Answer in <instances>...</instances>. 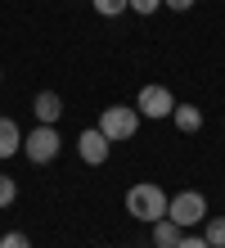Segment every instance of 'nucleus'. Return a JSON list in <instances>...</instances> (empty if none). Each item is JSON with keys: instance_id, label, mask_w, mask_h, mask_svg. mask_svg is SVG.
<instances>
[{"instance_id": "obj_1", "label": "nucleus", "mask_w": 225, "mask_h": 248, "mask_svg": "<svg viewBox=\"0 0 225 248\" xmlns=\"http://www.w3.org/2000/svg\"><path fill=\"white\" fill-rule=\"evenodd\" d=\"M167 199H171V194H167L158 181H140V185L126 189V212H131L140 226H153V221L167 217Z\"/></svg>"}, {"instance_id": "obj_2", "label": "nucleus", "mask_w": 225, "mask_h": 248, "mask_svg": "<svg viewBox=\"0 0 225 248\" xmlns=\"http://www.w3.org/2000/svg\"><path fill=\"white\" fill-rule=\"evenodd\" d=\"M59 149H63V136H59L54 126H45V122H36V126L23 136V154H27V163H32V167L54 163V158H59Z\"/></svg>"}, {"instance_id": "obj_3", "label": "nucleus", "mask_w": 225, "mask_h": 248, "mask_svg": "<svg viewBox=\"0 0 225 248\" xmlns=\"http://www.w3.org/2000/svg\"><path fill=\"white\" fill-rule=\"evenodd\" d=\"M167 217H171L180 230L203 226V221H207V199L198 194V189H180V194H171V199H167Z\"/></svg>"}, {"instance_id": "obj_4", "label": "nucleus", "mask_w": 225, "mask_h": 248, "mask_svg": "<svg viewBox=\"0 0 225 248\" xmlns=\"http://www.w3.org/2000/svg\"><path fill=\"white\" fill-rule=\"evenodd\" d=\"M99 131L113 144L117 140H131L135 131H140V108H135V104H108V108L99 113Z\"/></svg>"}, {"instance_id": "obj_5", "label": "nucleus", "mask_w": 225, "mask_h": 248, "mask_svg": "<svg viewBox=\"0 0 225 248\" xmlns=\"http://www.w3.org/2000/svg\"><path fill=\"white\" fill-rule=\"evenodd\" d=\"M135 108H140V118H171L176 95L167 91V86H140V95H135Z\"/></svg>"}, {"instance_id": "obj_6", "label": "nucleus", "mask_w": 225, "mask_h": 248, "mask_svg": "<svg viewBox=\"0 0 225 248\" xmlns=\"http://www.w3.org/2000/svg\"><path fill=\"white\" fill-rule=\"evenodd\" d=\"M108 149H113V140L104 136L99 126H90V131H81V136H77V154H81L86 167H104V163H108Z\"/></svg>"}, {"instance_id": "obj_7", "label": "nucleus", "mask_w": 225, "mask_h": 248, "mask_svg": "<svg viewBox=\"0 0 225 248\" xmlns=\"http://www.w3.org/2000/svg\"><path fill=\"white\" fill-rule=\"evenodd\" d=\"M32 113H36V122L54 126L59 118H63V99H59V91H36L32 95Z\"/></svg>"}, {"instance_id": "obj_8", "label": "nucleus", "mask_w": 225, "mask_h": 248, "mask_svg": "<svg viewBox=\"0 0 225 248\" xmlns=\"http://www.w3.org/2000/svg\"><path fill=\"white\" fill-rule=\"evenodd\" d=\"M171 122L185 131V136H198V131H203V108L198 104H176L171 108Z\"/></svg>"}, {"instance_id": "obj_9", "label": "nucleus", "mask_w": 225, "mask_h": 248, "mask_svg": "<svg viewBox=\"0 0 225 248\" xmlns=\"http://www.w3.org/2000/svg\"><path fill=\"white\" fill-rule=\"evenodd\" d=\"M14 154H23V131L14 118H0V158H14Z\"/></svg>"}, {"instance_id": "obj_10", "label": "nucleus", "mask_w": 225, "mask_h": 248, "mask_svg": "<svg viewBox=\"0 0 225 248\" xmlns=\"http://www.w3.org/2000/svg\"><path fill=\"white\" fill-rule=\"evenodd\" d=\"M180 235H185V230H180L171 217H162V221H153V248H176L180 244Z\"/></svg>"}, {"instance_id": "obj_11", "label": "nucleus", "mask_w": 225, "mask_h": 248, "mask_svg": "<svg viewBox=\"0 0 225 248\" xmlns=\"http://www.w3.org/2000/svg\"><path fill=\"white\" fill-rule=\"evenodd\" d=\"M203 239L212 248H225V217H207L203 221Z\"/></svg>"}, {"instance_id": "obj_12", "label": "nucleus", "mask_w": 225, "mask_h": 248, "mask_svg": "<svg viewBox=\"0 0 225 248\" xmlns=\"http://www.w3.org/2000/svg\"><path fill=\"white\" fill-rule=\"evenodd\" d=\"M90 5H95V14H104V18H117V14L131 9L126 0H90Z\"/></svg>"}, {"instance_id": "obj_13", "label": "nucleus", "mask_w": 225, "mask_h": 248, "mask_svg": "<svg viewBox=\"0 0 225 248\" xmlns=\"http://www.w3.org/2000/svg\"><path fill=\"white\" fill-rule=\"evenodd\" d=\"M14 199H18V181H14V176H5V171H0V208H9Z\"/></svg>"}, {"instance_id": "obj_14", "label": "nucleus", "mask_w": 225, "mask_h": 248, "mask_svg": "<svg viewBox=\"0 0 225 248\" xmlns=\"http://www.w3.org/2000/svg\"><path fill=\"white\" fill-rule=\"evenodd\" d=\"M0 248H32V239H27L23 230H5V235H0Z\"/></svg>"}, {"instance_id": "obj_15", "label": "nucleus", "mask_w": 225, "mask_h": 248, "mask_svg": "<svg viewBox=\"0 0 225 248\" xmlns=\"http://www.w3.org/2000/svg\"><path fill=\"white\" fill-rule=\"evenodd\" d=\"M126 5H131L135 14H144V18H149V14H158V9H162V0H126Z\"/></svg>"}, {"instance_id": "obj_16", "label": "nucleus", "mask_w": 225, "mask_h": 248, "mask_svg": "<svg viewBox=\"0 0 225 248\" xmlns=\"http://www.w3.org/2000/svg\"><path fill=\"white\" fill-rule=\"evenodd\" d=\"M176 248H212V244H207L203 235H180V244Z\"/></svg>"}, {"instance_id": "obj_17", "label": "nucleus", "mask_w": 225, "mask_h": 248, "mask_svg": "<svg viewBox=\"0 0 225 248\" xmlns=\"http://www.w3.org/2000/svg\"><path fill=\"white\" fill-rule=\"evenodd\" d=\"M162 5H167V9H176V14H185V9H194V5H198V0H162Z\"/></svg>"}, {"instance_id": "obj_18", "label": "nucleus", "mask_w": 225, "mask_h": 248, "mask_svg": "<svg viewBox=\"0 0 225 248\" xmlns=\"http://www.w3.org/2000/svg\"><path fill=\"white\" fill-rule=\"evenodd\" d=\"M0 81H5V72H0Z\"/></svg>"}]
</instances>
